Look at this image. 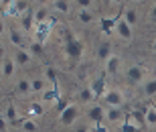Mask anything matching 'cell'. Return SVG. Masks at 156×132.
<instances>
[{
    "mask_svg": "<svg viewBox=\"0 0 156 132\" xmlns=\"http://www.w3.org/2000/svg\"><path fill=\"white\" fill-rule=\"evenodd\" d=\"M43 102H57V98H59V90H57V83L53 86V90H43Z\"/></svg>",
    "mask_w": 156,
    "mask_h": 132,
    "instance_id": "obj_24",
    "label": "cell"
},
{
    "mask_svg": "<svg viewBox=\"0 0 156 132\" xmlns=\"http://www.w3.org/2000/svg\"><path fill=\"white\" fill-rule=\"evenodd\" d=\"M105 2H110V0H105Z\"/></svg>",
    "mask_w": 156,
    "mask_h": 132,
    "instance_id": "obj_45",
    "label": "cell"
},
{
    "mask_svg": "<svg viewBox=\"0 0 156 132\" xmlns=\"http://www.w3.org/2000/svg\"><path fill=\"white\" fill-rule=\"evenodd\" d=\"M148 132H156V128H152V126H150V130H148Z\"/></svg>",
    "mask_w": 156,
    "mask_h": 132,
    "instance_id": "obj_42",
    "label": "cell"
},
{
    "mask_svg": "<svg viewBox=\"0 0 156 132\" xmlns=\"http://www.w3.org/2000/svg\"><path fill=\"white\" fill-rule=\"evenodd\" d=\"M126 81L132 83V86L142 83V81H144V69L140 67V65H130V67L126 69Z\"/></svg>",
    "mask_w": 156,
    "mask_h": 132,
    "instance_id": "obj_5",
    "label": "cell"
},
{
    "mask_svg": "<svg viewBox=\"0 0 156 132\" xmlns=\"http://www.w3.org/2000/svg\"><path fill=\"white\" fill-rule=\"evenodd\" d=\"M2 35H6V20L0 16V37H2Z\"/></svg>",
    "mask_w": 156,
    "mask_h": 132,
    "instance_id": "obj_35",
    "label": "cell"
},
{
    "mask_svg": "<svg viewBox=\"0 0 156 132\" xmlns=\"http://www.w3.org/2000/svg\"><path fill=\"white\" fill-rule=\"evenodd\" d=\"M12 59H14V63H16V65H23V67H29V65L33 63V55H30L27 49H16Z\"/></svg>",
    "mask_w": 156,
    "mask_h": 132,
    "instance_id": "obj_12",
    "label": "cell"
},
{
    "mask_svg": "<svg viewBox=\"0 0 156 132\" xmlns=\"http://www.w3.org/2000/svg\"><path fill=\"white\" fill-rule=\"evenodd\" d=\"M110 55H112V45L110 43H101V45L98 47V59L99 61H105Z\"/></svg>",
    "mask_w": 156,
    "mask_h": 132,
    "instance_id": "obj_25",
    "label": "cell"
},
{
    "mask_svg": "<svg viewBox=\"0 0 156 132\" xmlns=\"http://www.w3.org/2000/svg\"><path fill=\"white\" fill-rule=\"evenodd\" d=\"M29 53L33 55V57H41V55H43V43L33 41V43L29 45Z\"/></svg>",
    "mask_w": 156,
    "mask_h": 132,
    "instance_id": "obj_30",
    "label": "cell"
},
{
    "mask_svg": "<svg viewBox=\"0 0 156 132\" xmlns=\"http://www.w3.org/2000/svg\"><path fill=\"white\" fill-rule=\"evenodd\" d=\"M101 98H104V104L108 106V108H122V106H124V102H126L124 92H122V90H118V87H114V90H105Z\"/></svg>",
    "mask_w": 156,
    "mask_h": 132,
    "instance_id": "obj_2",
    "label": "cell"
},
{
    "mask_svg": "<svg viewBox=\"0 0 156 132\" xmlns=\"http://www.w3.org/2000/svg\"><path fill=\"white\" fill-rule=\"evenodd\" d=\"M120 67H122V57L120 55H114V53H112L110 57L104 61V69H105L108 75H116L118 71H120Z\"/></svg>",
    "mask_w": 156,
    "mask_h": 132,
    "instance_id": "obj_8",
    "label": "cell"
},
{
    "mask_svg": "<svg viewBox=\"0 0 156 132\" xmlns=\"http://www.w3.org/2000/svg\"><path fill=\"white\" fill-rule=\"evenodd\" d=\"M4 130H6V118L0 116V132H4Z\"/></svg>",
    "mask_w": 156,
    "mask_h": 132,
    "instance_id": "obj_37",
    "label": "cell"
},
{
    "mask_svg": "<svg viewBox=\"0 0 156 132\" xmlns=\"http://www.w3.org/2000/svg\"><path fill=\"white\" fill-rule=\"evenodd\" d=\"M126 120H130L132 124H136L138 128L146 126V120H144V110H132L130 114H126Z\"/></svg>",
    "mask_w": 156,
    "mask_h": 132,
    "instance_id": "obj_13",
    "label": "cell"
},
{
    "mask_svg": "<svg viewBox=\"0 0 156 132\" xmlns=\"http://www.w3.org/2000/svg\"><path fill=\"white\" fill-rule=\"evenodd\" d=\"M122 132H140V128L136 126V124H132L130 120L124 118V122H122Z\"/></svg>",
    "mask_w": 156,
    "mask_h": 132,
    "instance_id": "obj_32",
    "label": "cell"
},
{
    "mask_svg": "<svg viewBox=\"0 0 156 132\" xmlns=\"http://www.w3.org/2000/svg\"><path fill=\"white\" fill-rule=\"evenodd\" d=\"M132 2H138V0H132Z\"/></svg>",
    "mask_w": 156,
    "mask_h": 132,
    "instance_id": "obj_44",
    "label": "cell"
},
{
    "mask_svg": "<svg viewBox=\"0 0 156 132\" xmlns=\"http://www.w3.org/2000/svg\"><path fill=\"white\" fill-rule=\"evenodd\" d=\"M148 14H150V20H154V23H156V4L150 8V12H148Z\"/></svg>",
    "mask_w": 156,
    "mask_h": 132,
    "instance_id": "obj_38",
    "label": "cell"
},
{
    "mask_svg": "<svg viewBox=\"0 0 156 132\" xmlns=\"http://www.w3.org/2000/svg\"><path fill=\"white\" fill-rule=\"evenodd\" d=\"M122 18H124V20H126L128 24H130V27H136V24H138V12L134 10V8H128V10H124V14H122Z\"/></svg>",
    "mask_w": 156,
    "mask_h": 132,
    "instance_id": "obj_21",
    "label": "cell"
},
{
    "mask_svg": "<svg viewBox=\"0 0 156 132\" xmlns=\"http://www.w3.org/2000/svg\"><path fill=\"white\" fill-rule=\"evenodd\" d=\"M142 94H144L146 98H154V96H156V77H150V79L144 81V86H142Z\"/></svg>",
    "mask_w": 156,
    "mask_h": 132,
    "instance_id": "obj_15",
    "label": "cell"
},
{
    "mask_svg": "<svg viewBox=\"0 0 156 132\" xmlns=\"http://www.w3.org/2000/svg\"><path fill=\"white\" fill-rule=\"evenodd\" d=\"M16 92L20 94V96H29V94H30V79L20 77V79L16 81Z\"/></svg>",
    "mask_w": 156,
    "mask_h": 132,
    "instance_id": "obj_22",
    "label": "cell"
},
{
    "mask_svg": "<svg viewBox=\"0 0 156 132\" xmlns=\"http://www.w3.org/2000/svg\"><path fill=\"white\" fill-rule=\"evenodd\" d=\"M77 98H79L81 104H89V102H93V100H95V96H93L91 87H83V90L79 92V96H77Z\"/></svg>",
    "mask_w": 156,
    "mask_h": 132,
    "instance_id": "obj_26",
    "label": "cell"
},
{
    "mask_svg": "<svg viewBox=\"0 0 156 132\" xmlns=\"http://www.w3.org/2000/svg\"><path fill=\"white\" fill-rule=\"evenodd\" d=\"M47 81H51L53 86H55V83H57V75H55V71H53V69H47Z\"/></svg>",
    "mask_w": 156,
    "mask_h": 132,
    "instance_id": "obj_34",
    "label": "cell"
},
{
    "mask_svg": "<svg viewBox=\"0 0 156 132\" xmlns=\"http://www.w3.org/2000/svg\"><path fill=\"white\" fill-rule=\"evenodd\" d=\"M114 31H116V35L120 37L122 41H132V37H134L132 27L122 18V14H118V16H116V27H114Z\"/></svg>",
    "mask_w": 156,
    "mask_h": 132,
    "instance_id": "obj_3",
    "label": "cell"
},
{
    "mask_svg": "<svg viewBox=\"0 0 156 132\" xmlns=\"http://www.w3.org/2000/svg\"><path fill=\"white\" fill-rule=\"evenodd\" d=\"M104 114H105L104 106L91 104V106L87 108V120H91L93 124H101V122H104Z\"/></svg>",
    "mask_w": 156,
    "mask_h": 132,
    "instance_id": "obj_9",
    "label": "cell"
},
{
    "mask_svg": "<svg viewBox=\"0 0 156 132\" xmlns=\"http://www.w3.org/2000/svg\"><path fill=\"white\" fill-rule=\"evenodd\" d=\"M114 27H116V18H101L104 33H114Z\"/></svg>",
    "mask_w": 156,
    "mask_h": 132,
    "instance_id": "obj_31",
    "label": "cell"
},
{
    "mask_svg": "<svg viewBox=\"0 0 156 132\" xmlns=\"http://www.w3.org/2000/svg\"><path fill=\"white\" fill-rule=\"evenodd\" d=\"M33 20H35V24L47 23V20H49V8H47V6H39V8L33 12Z\"/></svg>",
    "mask_w": 156,
    "mask_h": 132,
    "instance_id": "obj_14",
    "label": "cell"
},
{
    "mask_svg": "<svg viewBox=\"0 0 156 132\" xmlns=\"http://www.w3.org/2000/svg\"><path fill=\"white\" fill-rule=\"evenodd\" d=\"M53 8L61 14H69L71 12V2L69 0H53Z\"/></svg>",
    "mask_w": 156,
    "mask_h": 132,
    "instance_id": "obj_20",
    "label": "cell"
},
{
    "mask_svg": "<svg viewBox=\"0 0 156 132\" xmlns=\"http://www.w3.org/2000/svg\"><path fill=\"white\" fill-rule=\"evenodd\" d=\"M77 20H79L81 24H91L93 20H95V16H93L91 10H87V8H79V12H77Z\"/></svg>",
    "mask_w": 156,
    "mask_h": 132,
    "instance_id": "obj_18",
    "label": "cell"
},
{
    "mask_svg": "<svg viewBox=\"0 0 156 132\" xmlns=\"http://www.w3.org/2000/svg\"><path fill=\"white\" fill-rule=\"evenodd\" d=\"M18 126L23 132H37L39 130V124H37L33 118H24V120H18Z\"/></svg>",
    "mask_w": 156,
    "mask_h": 132,
    "instance_id": "obj_19",
    "label": "cell"
},
{
    "mask_svg": "<svg viewBox=\"0 0 156 132\" xmlns=\"http://www.w3.org/2000/svg\"><path fill=\"white\" fill-rule=\"evenodd\" d=\"M29 6H30L29 0H12L2 12H4V14H10V16H20L24 12H29Z\"/></svg>",
    "mask_w": 156,
    "mask_h": 132,
    "instance_id": "obj_4",
    "label": "cell"
},
{
    "mask_svg": "<svg viewBox=\"0 0 156 132\" xmlns=\"http://www.w3.org/2000/svg\"><path fill=\"white\" fill-rule=\"evenodd\" d=\"M144 120H146L148 126H156V110H154V106L148 108V110H144Z\"/></svg>",
    "mask_w": 156,
    "mask_h": 132,
    "instance_id": "obj_28",
    "label": "cell"
},
{
    "mask_svg": "<svg viewBox=\"0 0 156 132\" xmlns=\"http://www.w3.org/2000/svg\"><path fill=\"white\" fill-rule=\"evenodd\" d=\"M126 118V114L122 112V108H108L104 114V120H108L110 124H122Z\"/></svg>",
    "mask_w": 156,
    "mask_h": 132,
    "instance_id": "obj_10",
    "label": "cell"
},
{
    "mask_svg": "<svg viewBox=\"0 0 156 132\" xmlns=\"http://www.w3.org/2000/svg\"><path fill=\"white\" fill-rule=\"evenodd\" d=\"M89 132H95V130H93V128H91V130H89Z\"/></svg>",
    "mask_w": 156,
    "mask_h": 132,
    "instance_id": "obj_43",
    "label": "cell"
},
{
    "mask_svg": "<svg viewBox=\"0 0 156 132\" xmlns=\"http://www.w3.org/2000/svg\"><path fill=\"white\" fill-rule=\"evenodd\" d=\"M20 24H23V29L20 31H24V33H30L33 31V27H35V20H33V14L30 12H24V14H20Z\"/></svg>",
    "mask_w": 156,
    "mask_h": 132,
    "instance_id": "obj_17",
    "label": "cell"
},
{
    "mask_svg": "<svg viewBox=\"0 0 156 132\" xmlns=\"http://www.w3.org/2000/svg\"><path fill=\"white\" fill-rule=\"evenodd\" d=\"M110 2H116V4H122V2H124V0H110Z\"/></svg>",
    "mask_w": 156,
    "mask_h": 132,
    "instance_id": "obj_40",
    "label": "cell"
},
{
    "mask_svg": "<svg viewBox=\"0 0 156 132\" xmlns=\"http://www.w3.org/2000/svg\"><path fill=\"white\" fill-rule=\"evenodd\" d=\"M75 4L79 8H87V10H91L93 6H95V0H75Z\"/></svg>",
    "mask_w": 156,
    "mask_h": 132,
    "instance_id": "obj_33",
    "label": "cell"
},
{
    "mask_svg": "<svg viewBox=\"0 0 156 132\" xmlns=\"http://www.w3.org/2000/svg\"><path fill=\"white\" fill-rule=\"evenodd\" d=\"M45 87H47V79H43V77L30 79V94H41Z\"/></svg>",
    "mask_w": 156,
    "mask_h": 132,
    "instance_id": "obj_23",
    "label": "cell"
},
{
    "mask_svg": "<svg viewBox=\"0 0 156 132\" xmlns=\"http://www.w3.org/2000/svg\"><path fill=\"white\" fill-rule=\"evenodd\" d=\"M89 130H91V128H87V126H79L75 132H89Z\"/></svg>",
    "mask_w": 156,
    "mask_h": 132,
    "instance_id": "obj_39",
    "label": "cell"
},
{
    "mask_svg": "<svg viewBox=\"0 0 156 132\" xmlns=\"http://www.w3.org/2000/svg\"><path fill=\"white\" fill-rule=\"evenodd\" d=\"M89 87H91V92H93V96H95V98H101V96H104V92H105V79H104V77L93 79Z\"/></svg>",
    "mask_w": 156,
    "mask_h": 132,
    "instance_id": "obj_16",
    "label": "cell"
},
{
    "mask_svg": "<svg viewBox=\"0 0 156 132\" xmlns=\"http://www.w3.org/2000/svg\"><path fill=\"white\" fill-rule=\"evenodd\" d=\"M4 57H6V47H4V43L0 41V61H2Z\"/></svg>",
    "mask_w": 156,
    "mask_h": 132,
    "instance_id": "obj_36",
    "label": "cell"
},
{
    "mask_svg": "<svg viewBox=\"0 0 156 132\" xmlns=\"http://www.w3.org/2000/svg\"><path fill=\"white\" fill-rule=\"evenodd\" d=\"M8 39L16 49H24V43H27V37H24V31L20 29H12L8 31Z\"/></svg>",
    "mask_w": 156,
    "mask_h": 132,
    "instance_id": "obj_11",
    "label": "cell"
},
{
    "mask_svg": "<svg viewBox=\"0 0 156 132\" xmlns=\"http://www.w3.org/2000/svg\"><path fill=\"white\" fill-rule=\"evenodd\" d=\"M65 51H67V57H69V59H79L81 53H83V47H81V43H79V41H75L73 37H67Z\"/></svg>",
    "mask_w": 156,
    "mask_h": 132,
    "instance_id": "obj_7",
    "label": "cell"
},
{
    "mask_svg": "<svg viewBox=\"0 0 156 132\" xmlns=\"http://www.w3.org/2000/svg\"><path fill=\"white\" fill-rule=\"evenodd\" d=\"M152 51L156 53V41H154V43H152Z\"/></svg>",
    "mask_w": 156,
    "mask_h": 132,
    "instance_id": "obj_41",
    "label": "cell"
},
{
    "mask_svg": "<svg viewBox=\"0 0 156 132\" xmlns=\"http://www.w3.org/2000/svg\"><path fill=\"white\" fill-rule=\"evenodd\" d=\"M4 118H6V122H16V108H14L12 102H8V106H6Z\"/></svg>",
    "mask_w": 156,
    "mask_h": 132,
    "instance_id": "obj_29",
    "label": "cell"
},
{
    "mask_svg": "<svg viewBox=\"0 0 156 132\" xmlns=\"http://www.w3.org/2000/svg\"><path fill=\"white\" fill-rule=\"evenodd\" d=\"M14 73H16V63H14V59L4 57L2 61H0V75H2L4 79H10V77H14Z\"/></svg>",
    "mask_w": 156,
    "mask_h": 132,
    "instance_id": "obj_6",
    "label": "cell"
},
{
    "mask_svg": "<svg viewBox=\"0 0 156 132\" xmlns=\"http://www.w3.org/2000/svg\"><path fill=\"white\" fill-rule=\"evenodd\" d=\"M45 114V110H43V106H41L39 102H33L29 106V116L30 118H39V116H43Z\"/></svg>",
    "mask_w": 156,
    "mask_h": 132,
    "instance_id": "obj_27",
    "label": "cell"
},
{
    "mask_svg": "<svg viewBox=\"0 0 156 132\" xmlns=\"http://www.w3.org/2000/svg\"><path fill=\"white\" fill-rule=\"evenodd\" d=\"M77 118H79V106H77V104H67V106L59 112V122H61V126H71V124H75Z\"/></svg>",
    "mask_w": 156,
    "mask_h": 132,
    "instance_id": "obj_1",
    "label": "cell"
}]
</instances>
